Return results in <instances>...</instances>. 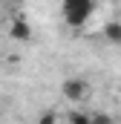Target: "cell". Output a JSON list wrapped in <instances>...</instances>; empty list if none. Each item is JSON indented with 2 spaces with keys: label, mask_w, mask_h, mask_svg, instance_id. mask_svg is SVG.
<instances>
[{
  "label": "cell",
  "mask_w": 121,
  "mask_h": 124,
  "mask_svg": "<svg viewBox=\"0 0 121 124\" xmlns=\"http://www.w3.org/2000/svg\"><path fill=\"white\" fill-rule=\"evenodd\" d=\"M92 0H60V15L66 20V26L72 29H81L92 15Z\"/></svg>",
  "instance_id": "6da1fadb"
},
{
  "label": "cell",
  "mask_w": 121,
  "mask_h": 124,
  "mask_svg": "<svg viewBox=\"0 0 121 124\" xmlns=\"http://www.w3.org/2000/svg\"><path fill=\"white\" fill-rule=\"evenodd\" d=\"M60 95H63L66 101H84V98L90 95V84H87L84 78H66V81L60 84Z\"/></svg>",
  "instance_id": "7a4b0ae2"
},
{
  "label": "cell",
  "mask_w": 121,
  "mask_h": 124,
  "mask_svg": "<svg viewBox=\"0 0 121 124\" xmlns=\"http://www.w3.org/2000/svg\"><path fill=\"white\" fill-rule=\"evenodd\" d=\"M15 40H29V35H32V26L23 20V17H17V20H12V32H9Z\"/></svg>",
  "instance_id": "3957f363"
},
{
  "label": "cell",
  "mask_w": 121,
  "mask_h": 124,
  "mask_svg": "<svg viewBox=\"0 0 121 124\" xmlns=\"http://www.w3.org/2000/svg\"><path fill=\"white\" fill-rule=\"evenodd\" d=\"M104 35H107V40L121 43V23H107V26H104Z\"/></svg>",
  "instance_id": "277c9868"
}]
</instances>
